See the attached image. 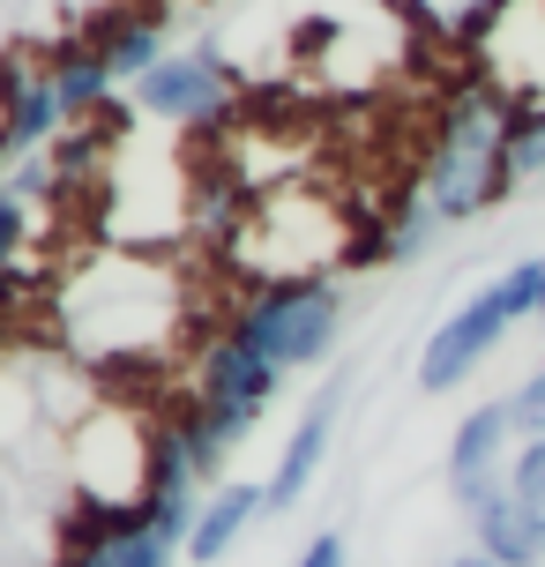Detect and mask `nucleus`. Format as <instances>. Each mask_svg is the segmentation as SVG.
I'll use <instances>...</instances> for the list:
<instances>
[{"instance_id":"obj_12","label":"nucleus","mask_w":545,"mask_h":567,"mask_svg":"<svg viewBox=\"0 0 545 567\" xmlns=\"http://www.w3.org/2000/svg\"><path fill=\"white\" fill-rule=\"evenodd\" d=\"M381 217H389V255H397V269H403V261H426L433 247H441V231H449V217L426 202V187H419V179H411V187H403Z\"/></svg>"},{"instance_id":"obj_5","label":"nucleus","mask_w":545,"mask_h":567,"mask_svg":"<svg viewBox=\"0 0 545 567\" xmlns=\"http://www.w3.org/2000/svg\"><path fill=\"white\" fill-rule=\"evenodd\" d=\"M508 329H516V313L501 307V291H493V284H479V291H471L463 307H449V321L419 343V389H426V396H456L463 381L501 351Z\"/></svg>"},{"instance_id":"obj_20","label":"nucleus","mask_w":545,"mask_h":567,"mask_svg":"<svg viewBox=\"0 0 545 567\" xmlns=\"http://www.w3.org/2000/svg\"><path fill=\"white\" fill-rule=\"evenodd\" d=\"M291 567H351V553H345V530H315V538H307V553H299Z\"/></svg>"},{"instance_id":"obj_19","label":"nucleus","mask_w":545,"mask_h":567,"mask_svg":"<svg viewBox=\"0 0 545 567\" xmlns=\"http://www.w3.org/2000/svg\"><path fill=\"white\" fill-rule=\"evenodd\" d=\"M508 411H516V433H523V441H531V433H545V367H531L516 389H508Z\"/></svg>"},{"instance_id":"obj_7","label":"nucleus","mask_w":545,"mask_h":567,"mask_svg":"<svg viewBox=\"0 0 545 567\" xmlns=\"http://www.w3.org/2000/svg\"><path fill=\"white\" fill-rule=\"evenodd\" d=\"M345 389H351V381L337 373V381H329V389H321V396L299 411V425H291L285 455H277V471H269V485H261V493H269V515H291V501H299V493L315 485V471L329 463V441H337V411H345Z\"/></svg>"},{"instance_id":"obj_4","label":"nucleus","mask_w":545,"mask_h":567,"mask_svg":"<svg viewBox=\"0 0 545 567\" xmlns=\"http://www.w3.org/2000/svg\"><path fill=\"white\" fill-rule=\"evenodd\" d=\"M277 381H285V367H269L239 329L209 337L202 343V367H195V403H202V419H209V433H217L225 449H239V441L261 425Z\"/></svg>"},{"instance_id":"obj_1","label":"nucleus","mask_w":545,"mask_h":567,"mask_svg":"<svg viewBox=\"0 0 545 567\" xmlns=\"http://www.w3.org/2000/svg\"><path fill=\"white\" fill-rule=\"evenodd\" d=\"M419 187L426 202L449 217V225H471L486 217L493 202H508L523 187L516 165H508V97L471 75L463 90L441 97V120H433V150L419 165Z\"/></svg>"},{"instance_id":"obj_13","label":"nucleus","mask_w":545,"mask_h":567,"mask_svg":"<svg viewBox=\"0 0 545 567\" xmlns=\"http://www.w3.org/2000/svg\"><path fill=\"white\" fill-rule=\"evenodd\" d=\"M508 493H516V508L545 530V433L516 441V455H508Z\"/></svg>"},{"instance_id":"obj_17","label":"nucleus","mask_w":545,"mask_h":567,"mask_svg":"<svg viewBox=\"0 0 545 567\" xmlns=\"http://www.w3.org/2000/svg\"><path fill=\"white\" fill-rule=\"evenodd\" d=\"M23 247H30V202L0 179V269H16V261H23Z\"/></svg>"},{"instance_id":"obj_23","label":"nucleus","mask_w":545,"mask_h":567,"mask_svg":"<svg viewBox=\"0 0 545 567\" xmlns=\"http://www.w3.org/2000/svg\"><path fill=\"white\" fill-rule=\"evenodd\" d=\"M538 321H545V313H538Z\"/></svg>"},{"instance_id":"obj_11","label":"nucleus","mask_w":545,"mask_h":567,"mask_svg":"<svg viewBox=\"0 0 545 567\" xmlns=\"http://www.w3.org/2000/svg\"><path fill=\"white\" fill-rule=\"evenodd\" d=\"M471 553H486V560H501V567H538L545 530L516 508V493H493L486 508H471Z\"/></svg>"},{"instance_id":"obj_22","label":"nucleus","mask_w":545,"mask_h":567,"mask_svg":"<svg viewBox=\"0 0 545 567\" xmlns=\"http://www.w3.org/2000/svg\"><path fill=\"white\" fill-rule=\"evenodd\" d=\"M441 567H501V560H486V553H463V560H441Z\"/></svg>"},{"instance_id":"obj_9","label":"nucleus","mask_w":545,"mask_h":567,"mask_svg":"<svg viewBox=\"0 0 545 567\" xmlns=\"http://www.w3.org/2000/svg\"><path fill=\"white\" fill-rule=\"evenodd\" d=\"M45 75H53L60 90V105H68V120H90V113H105L113 105V60L97 53L90 38H60L53 53H45Z\"/></svg>"},{"instance_id":"obj_3","label":"nucleus","mask_w":545,"mask_h":567,"mask_svg":"<svg viewBox=\"0 0 545 567\" xmlns=\"http://www.w3.org/2000/svg\"><path fill=\"white\" fill-rule=\"evenodd\" d=\"M135 113L157 120V127H225L239 113V68H232L217 45H187V53H165L135 83Z\"/></svg>"},{"instance_id":"obj_16","label":"nucleus","mask_w":545,"mask_h":567,"mask_svg":"<svg viewBox=\"0 0 545 567\" xmlns=\"http://www.w3.org/2000/svg\"><path fill=\"white\" fill-rule=\"evenodd\" d=\"M105 553H113V567H173V553H179V545H165L157 530H150V515H143V523H135L127 538H113Z\"/></svg>"},{"instance_id":"obj_21","label":"nucleus","mask_w":545,"mask_h":567,"mask_svg":"<svg viewBox=\"0 0 545 567\" xmlns=\"http://www.w3.org/2000/svg\"><path fill=\"white\" fill-rule=\"evenodd\" d=\"M60 567H113V553H60Z\"/></svg>"},{"instance_id":"obj_6","label":"nucleus","mask_w":545,"mask_h":567,"mask_svg":"<svg viewBox=\"0 0 545 567\" xmlns=\"http://www.w3.org/2000/svg\"><path fill=\"white\" fill-rule=\"evenodd\" d=\"M516 411H508V396L501 403H471L456 419V433H449V493H456V508H486L493 493H508V455H516Z\"/></svg>"},{"instance_id":"obj_15","label":"nucleus","mask_w":545,"mask_h":567,"mask_svg":"<svg viewBox=\"0 0 545 567\" xmlns=\"http://www.w3.org/2000/svg\"><path fill=\"white\" fill-rule=\"evenodd\" d=\"M38 419H53V411L23 389V373H0V449H16V433H30Z\"/></svg>"},{"instance_id":"obj_2","label":"nucleus","mask_w":545,"mask_h":567,"mask_svg":"<svg viewBox=\"0 0 545 567\" xmlns=\"http://www.w3.org/2000/svg\"><path fill=\"white\" fill-rule=\"evenodd\" d=\"M232 329L255 343L269 367L307 373L329 367V351L345 337V291L329 277H291V284H261L247 307L232 313Z\"/></svg>"},{"instance_id":"obj_14","label":"nucleus","mask_w":545,"mask_h":567,"mask_svg":"<svg viewBox=\"0 0 545 567\" xmlns=\"http://www.w3.org/2000/svg\"><path fill=\"white\" fill-rule=\"evenodd\" d=\"M508 165L516 179H545V105H508Z\"/></svg>"},{"instance_id":"obj_10","label":"nucleus","mask_w":545,"mask_h":567,"mask_svg":"<svg viewBox=\"0 0 545 567\" xmlns=\"http://www.w3.org/2000/svg\"><path fill=\"white\" fill-rule=\"evenodd\" d=\"M90 45L113 60L120 83H143L150 68L165 60V16L157 8H120V16H105V23L90 30Z\"/></svg>"},{"instance_id":"obj_8","label":"nucleus","mask_w":545,"mask_h":567,"mask_svg":"<svg viewBox=\"0 0 545 567\" xmlns=\"http://www.w3.org/2000/svg\"><path fill=\"white\" fill-rule=\"evenodd\" d=\"M261 515H269V493H261V485H247V478L217 485V493L202 501V523H195V538H187V560H195V567H217L232 545L261 523Z\"/></svg>"},{"instance_id":"obj_18","label":"nucleus","mask_w":545,"mask_h":567,"mask_svg":"<svg viewBox=\"0 0 545 567\" xmlns=\"http://www.w3.org/2000/svg\"><path fill=\"white\" fill-rule=\"evenodd\" d=\"M8 187H16L23 202H45V195L60 187V165H53V150H38V157H16V165H8Z\"/></svg>"}]
</instances>
